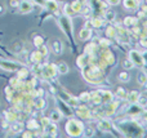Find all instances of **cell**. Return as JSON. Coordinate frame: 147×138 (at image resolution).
<instances>
[{"instance_id": "obj_35", "label": "cell", "mask_w": 147, "mask_h": 138, "mask_svg": "<svg viewBox=\"0 0 147 138\" xmlns=\"http://www.w3.org/2000/svg\"><path fill=\"white\" fill-rule=\"evenodd\" d=\"M106 36L109 39L116 38V27H115V26H112V25L107 26V28H106Z\"/></svg>"}, {"instance_id": "obj_30", "label": "cell", "mask_w": 147, "mask_h": 138, "mask_svg": "<svg viewBox=\"0 0 147 138\" xmlns=\"http://www.w3.org/2000/svg\"><path fill=\"white\" fill-rule=\"evenodd\" d=\"M57 66V71H58V74H61V75H65V74H67L69 72V66H67V63H65V62H58V63L56 65Z\"/></svg>"}, {"instance_id": "obj_17", "label": "cell", "mask_w": 147, "mask_h": 138, "mask_svg": "<svg viewBox=\"0 0 147 138\" xmlns=\"http://www.w3.org/2000/svg\"><path fill=\"white\" fill-rule=\"evenodd\" d=\"M3 115H4L5 120L9 121V123H13V121L18 120V115H17V111L16 110H7L3 112Z\"/></svg>"}, {"instance_id": "obj_36", "label": "cell", "mask_w": 147, "mask_h": 138, "mask_svg": "<svg viewBox=\"0 0 147 138\" xmlns=\"http://www.w3.org/2000/svg\"><path fill=\"white\" fill-rule=\"evenodd\" d=\"M21 84H22V80H20L17 76H16V77H12V79H10V81H9V85H10L12 88H14L16 90H20Z\"/></svg>"}, {"instance_id": "obj_1", "label": "cell", "mask_w": 147, "mask_h": 138, "mask_svg": "<svg viewBox=\"0 0 147 138\" xmlns=\"http://www.w3.org/2000/svg\"><path fill=\"white\" fill-rule=\"evenodd\" d=\"M116 129L124 137H145V129L134 120H120L116 124Z\"/></svg>"}, {"instance_id": "obj_53", "label": "cell", "mask_w": 147, "mask_h": 138, "mask_svg": "<svg viewBox=\"0 0 147 138\" xmlns=\"http://www.w3.org/2000/svg\"><path fill=\"white\" fill-rule=\"evenodd\" d=\"M141 116H142L143 120L147 121V110H143V111H142V114H141Z\"/></svg>"}, {"instance_id": "obj_52", "label": "cell", "mask_w": 147, "mask_h": 138, "mask_svg": "<svg viewBox=\"0 0 147 138\" xmlns=\"http://www.w3.org/2000/svg\"><path fill=\"white\" fill-rule=\"evenodd\" d=\"M106 3L109 5H117L120 3V0H106Z\"/></svg>"}, {"instance_id": "obj_7", "label": "cell", "mask_w": 147, "mask_h": 138, "mask_svg": "<svg viewBox=\"0 0 147 138\" xmlns=\"http://www.w3.org/2000/svg\"><path fill=\"white\" fill-rule=\"evenodd\" d=\"M102 108H103V115L105 118H110V116L115 115L117 111V108H119V103L116 102V101L112 100L111 102L106 103V105H102Z\"/></svg>"}, {"instance_id": "obj_40", "label": "cell", "mask_w": 147, "mask_h": 138, "mask_svg": "<svg viewBox=\"0 0 147 138\" xmlns=\"http://www.w3.org/2000/svg\"><path fill=\"white\" fill-rule=\"evenodd\" d=\"M116 94H117V97L120 98V100H127V96H128V92L124 89L123 87H119L116 89Z\"/></svg>"}, {"instance_id": "obj_8", "label": "cell", "mask_w": 147, "mask_h": 138, "mask_svg": "<svg viewBox=\"0 0 147 138\" xmlns=\"http://www.w3.org/2000/svg\"><path fill=\"white\" fill-rule=\"evenodd\" d=\"M75 112H76V115H78L80 119H83V120H89V119H92V110L85 105L76 106Z\"/></svg>"}, {"instance_id": "obj_39", "label": "cell", "mask_w": 147, "mask_h": 138, "mask_svg": "<svg viewBox=\"0 0 147 138\" xmlns=\"http://www.w3.org/2000/svg\"><path fill=\"white\" fill-rule=\"evenodd\" d=\"M137 103H138V105H140L142 108L147 107V96L141 94V93H140V97H138V100H137Z\"/></svg>"}, {"instance_id": "obj_14", "label": "cell", "mask_w": 147, "mask_h": 138, "mask_svg": "<svg viewBox=\"0 0 147 138\" xmlns=\"http://www.w3.org/2000/svg\"><path fill=\"white\" fill-rule=\"evenodd\" d=\"M0 67H3L7 71H17L20 69V66L17 63L10 62V61H4V59H0Z\"/></svg>"}, {"instance_id": "obj_15", "label": "cell", "mask_w": 147, "mask_h": 138, "mask_svg": "<svg viewBox=\"0 0 147 138\" xmlns=\"http://www.w3.org/2000/svg\"><path fill=\"white\" fill-rule=\"evenodd\" d=\"M44 58H45V57H44L39 50H36V52H32V53L30 54V58L28 59H30V62L34 65V63H43Z\"/></svg>"}, {"instance_id": "obj_27", "label": "cell", "mask_w": 147, "mask_h": 138, "mask_svg": "<svg viewBox=\"0 0 147 138\" xmlns=\"http://www.w3.org/2000/svg\"><path fill=\"white\" fill-rule=\"evenodd\" d=\"M45 8L47 10H49V12H57V9H58V3L56 1V0H45Z\"/></svg>"}, {"instance_id": "obj_50", "label": "cell", "mask_w": 147, "mask_h": 138, "mask_svg": "<svg viewBox=\"0 0 147 138\" xmlns=\"http://www.w3.org/2000/svg\"><path fill=\"white\" fill-rule=\"evenodd\" d=\"M140 41H141V45L145 46V48L147 49V34L143 36H140Z\"/></svg>"}, {"instance_id": "obj_28", "label": "cell", "mask_w": 147, "mask_h": 138, "mask_svg": "<svg viewBox=\"0 0 147 138\" xmlns=\"http://www.w3.org/2000/svg\"><path fill=\"white\" fill-rule=\"evenodd\" d=\"M12 125H10V131H12V133H21V132L23 131V124L21 123V121H18V120H16V121H13V123H10Z\"/></svg>"}, {"instance_id": "obj_26", "label": "cell", "mask_w": 147, "mask_h": 138, "mask_svg": "<svg viewBox=\"0 0 147 138\" xmlns=\"http://www.w3.org/2000/svg\"><path fill=\"white\" fill-rule=\"evenodd\" d=\"M97 50H98V45L96 43H88V45L84 48V53L85 54H96Z\"/></svg>"}, {"instance_id": "obj_25", "label": "cell", "mask_w": 147, "mask_h": 138, "mask_svg": "<svg viewBox=\"0 0 147 138\" xmlns=\"http://www.w3.org/2000/svg\"><path fill=\"white\" fill-rule=\"evenodd\" d=\"M90 38H92V30H89V28H86V27H84L83 30L79 32V39L83 41L89 40Z\"/></svg>"}, {"instance_id": "obj_43", "label": "cell", "mask_w": 147, "mask_h": 138, "mask_svg": "<svg viewBox=\"0 0 147 138\" xmlns=\"http://www.w3.org/2000/svg\"><path fill=\"white\" fill-rule=\"evenodd\" d=\"M119 80L121 83H128L130 80V76H129V74H128L127 71H123V72H120L119 74Z\"/></svg>"}, {"instance_id": "obj_23", "label": "cell", "mask_w": 147, "mask_h": 138, "mask_svg": "<svg viewBox=\"0 0 147 138\" xmlns=\"http://www.w3.org/2000/svg\"><path fill=\"white\" fill-rule=\"evenodd\" d=\"M115 17H116V14H115L114 10H109V9H107L106 12L103 13V15H102L105 22H110V23L115 22Z\"/></svg>"}, {"instance_id": "obj_9", "label": "cell", "mask_w": 147, "mask_h": 138, "mask_svg": "<svg viewBox=\"0 0 147 138\" xmlns=\"http://www.w3.org/2000/svg\"><path fill=\"white\" fill-rule=\"evenodd\" d=\"M97 128H98L101 132H103V133H109V132L112 131L114 124H112L107 118H99L98 121H97Z\"/></svg>"}, {"instance_id": "obj_33", "label": "cell", "mask_w": 147, "mask_h": 138, "mask_svg": "<svg viewBox=\"0 0 147 138\" xmlns=\"http://www.w3.org/2000/svg\"><path fill=\"white\" fill-rule=\"evenodd\" d=\"M138 97H140V93H138L137 90H133V92L128 93V96H127V101H128L129 103H137Z\"/></svg>"}, {"instance_id": "obj_4", "label": "cell", "mask_w": 147, "mask_h": 138, "mask_svg": "<svg viewBox=\"0 0 147 138\" xmlns=\"http://www.w3.org/2000/svg\"><path fill=\"white\" fill-rule=\"evenodd\" d=\"M57 66L54 63H45L40 66V71L36 76H39L43 80H49L52 77H54L57 75Z\"/></svg>"}, {"instance_id": "obj_34", "label": "cell", "mask_w": 147, "mask_h": 138, "mask_svg": "<svg viewBox=\"0 0 147 138\" xmlns=\"http://www.w3.org/2000/svg\"><path fill=\"white\" fill-rule=\"evenodd\" d=\"M28 74H30V71H28L27 69H25V67H20V69L17 70V77L20 80H25L26 77L28 76Z\"/></svg>"}, {"instance_id": "obj_24", "label": "cell", "mask_w": 147, "mask_h": 138, "mask_svg": "<svg viewBox=\"0 0 147 138\" xmlns=\"http://www.w3.org/2000/svg\"><path fill=\"white\" fill-rule=\"evenodd\" d=\"M52 49H53V52L56 54H62V52H63V44H62V41L54 40L52 43Z\"/></svg>"}, {"instance_id": "obj_51", "label": "cell", "mask_w": 147, "mask_h": 138, "mask_svg": "<svg viewBox=\"0 0 147 138\" xmlns=\"http://www.w3.org/2000/svg\"><path fill=\"white\" fill-rule=\"evenodd\" d=\"M9 5L12 8H18L20 7V0H9Z\"/></svg>"}, {"instance_id": "obj_13", "label": "cell", "mask_w": 147, "mask_h": 138, "mask_svg": "<svg viewBox=\"0 0 147 138\" xmlns=\"http://www.w3.org/2000/svg\"><path fill=\"white\" fill-rule=\"evenodd\" d=\"M20 10L21 13H23V14H27V13H31L32 12V8H34V4L30 1V0H22V1L20 3Z\"/></svg>"}, {"instance_id": "obj_46", "label": "cell", "mask_w": 147, "mask_h": 138, "mask_svg": "<svg viewBox=\"0 0 147 138\" xmlns=\"http://www.w3.org/2000/svg\"><path fill=\"white\" fill-rule=\"evenodd\" d=\"M34 44H35L36 46L43 45V44H44V38H43V36H40V35H36L35 38H34Z\"/></svg>"}, {"instance_id": "obj_47", "label": "cell", "mask_w": 147, "mask_h": 138, "mask_svg": "<svg viewBox=\"0 0 147 138\" xmlns=\"http://www.w3.org/2000/svg\"><path fill=\"white\" fill-rule=\"evenodd\" d=\"M85 133V137H93L94 134V129L92 128V127H88V128H84V132L83 134Z\"/></svg>"}, {"instance_id": "obj_37", "label": "cell", "mask_w": 147, "mask_h": 138, "mask_svg": "<svg viewBox=\"0 0 147 138\" xmlns=\"http://www.w3.org/2000/svg\"><path fill=\"white\" fill-rule=\"evenodd\" d=\"M61 118H62V114H61V111L59 110H56V111H53V112L51 114V121H53V123H58L59 120H61Z\"/></svg>"}, {"instance_id": "obj_29", "label": "cell", "mask_w": 147, "mask_h": 138, "mask_svg": "<svg viewBox=\"0 0 147 138\" xmlns=\"http://www.w3.org/2000/svg\"><path fill=\"white\" fill-rule=\"evenodd\" d=\"M123 4H124V7L127 8V9L136 10L138 8V5H140V3H138L137 0H124V1H123Z\"/></svg>"}, {"instance_id": "obj_3", "label": "cell", "mask_w": 147, "mask_h": 138, "mask_svg": "<svg viewBox=\"0 0 147 138\" xmlns=\"http://www.w3.org/2000/svg\"><path fill=\"white\" fill-rule=\"evenodd\" d=\"M84 124L81 123L80 120H78V119H74V118H70V120L66 123V127H65V129H66L67 134H69L70 137H80L83 136V132H84Z\"/></svg>"}, {"instance_id": "obj_54", "label": "cell", "mask_w": 147, "mask_h": 138, "mask_svg": "<svg viewBox=\"0 0 147 138\" xmlns=\"http://www.w3.org/2000/svg\"><path fill=\"white\" fill-rule=\"evenodd\" d=\"M142 56H143V61H145V66H147V50L143 52Z\"/></svg>"}, {"instance_id": "obj_38", "label": "cell", "mask_w": 147, "mask_h": 138, "mask_svg": "<svg viewBox=\"0 0 147 138\" xmlns=\"http://www.w3.org/2000/svg\"><path fill=\"white\" fill-rule=\"evenodd\" d=\"M110 45H111V39H109V38L99 39V41H98V46H99V48H109Z\"/></svg>"}, {"instance_id": "obj_11", "label": "cell", "mask_w": 147, "mask_h": 138, "mask_svg": "<svg viewBox=\"0 0 147 138\" xmlns=\"http://www.w3.org/2000/svg\"><path fill=\"white\" fill-rule=\"evenodd\" d=\"M142 107H141L138 103H130L129 107L127 108V112H125V115L130 116V118H133V116H138L142 114Z\"/></svg>"}, {"instance_id": "obj_49", "label": "cell", "mask_w": 147, "mask_h": 138, "mask_svg": "<svg viewBox=\"0 0 147 138\" xmlns=\"http://www.w3.org/2000/svg\"><path fill=\"white\" fill-rule=\"evenodd\" d=\"M51 124V119H47V118H41L40 120V125L43 127V128H47V127Z\"/></svg>"}, {"instance_id": "obj_21", "label": "cell", "mask_w": 147, "mask_h": 138, "mask_svg": "<svg viewBox=\"0 0 147 138\" xmlns=\"http://www.w3.org/2000/svg\"><path fill=\"white\" fill-rule=\"evenodd\" d=\"M99 93H101L102 103H103V105H106V103L111 102V101L114 100V94H112L111 92H109V90H99Z\"/></svg>"}, {"instance_id": "obj_6", "label": "cell", "mask_w": 147, "mask_h": 138, "mask_svg": "<svg viewBox=\"0 0 147 138\" xmlns=\"http://www.w3.org/2000/svg\"><path fill=\"white\" fill-rule=\"evenodd\" d=\"M128 58L130 59V61L133 62V65L137 67H140V69H142V67H145V61H143V56L141 52L138 50H130L129 52V57Z\"/></svg>"}, {"instance_id": "obj_5", "label": "cell", "mask_w": 147, "mask_h": 138, "mask_svg": "<svg viewBox=\"0 0 147 138\" xmlns=\"http://www.w3.org/2000/svg\"><path fill=\"white\" fill-rule=\"evenodd\" d=\"M58 25L62 28L65 34L70 38V41H72V23H71V17L63 14L58 17Z\"/></svg>"}, {"instance_id": "obj_10", "label": "cell", "mask_w": 147, "mask_h": 138, "mask_svg": "<svg viewBox=\"0 0 147 138\" xmlns=\"http://www.w3.org/2000/svg\"><path fill=\"white\" fill-rule=\"evenodd\" d=\"M57 103H58V110L61 111L62 115L67 116V118H71L72 116V110H71V106L69 105L67 102H65L62 98L57 97Z\"/></svg>"}, {"instance_id": "obj_18", "label": "cell", "mask_w": 147, "mask_h": 138, "mask_svg": "<svg viewBox=\"0 0 147 138\" xmlns=\"http://www.w3.org/2000/svg\"><path fill=\"white\" fill-rule=\"evenodd\" d=\"M90 102L93 103L94 106L103 105V103H102V97H101V93H99V90H96V92H92L90 93Z\"/></svg>"}, {"instance_id": "obj_16", "label": "cell", "mask_w": 147, "mask_h": 138, "mask_svg": "<svg viewBox=\"0 0 147 138\" xmlns=\"http://www.w3.org/2000/svg\"><path fill=\"white\" fill-rule=\"evenodd\" d=\"M44 133L49 137H57V133H58V127L56 125V123L49 124L47 128H44Z\"/></svg>"}, {"instance_id": "obj_32", "label": "cell", "mask_w": 147, "mask_h": 138, "mask_svg": "<svg viewBox=\"0 0 147 138\" xmlns=\"http://www.w3.org/2000/svg\"><path fill=\"white\" fill-rule=\"evenodd\" d=\"M137 81L140 85H146L147 84V72L146 71H140L137 74Z\"/></svg>"}, {"instance_id": "obj_48", "label": "cell", "mask_w": 147, "mask_h": 138, "mask_svg": "<svg viewBox=\"0 0 147 138\" xmlns=\"http://www.w3.org/2000/svg\"><path fill=\"white\" fill-rule=\"evenodd\" d=\"M38 50L40 52V53L43 54L44 57H45V56H48V48H47V46L44 45V44H43V45H40V46H38Z\"/></svg>"}, {"instance_id": "obj_45", "label": "cell", "mask_w": 147, "mask_h": 138, "mask_svg": "<svg viewBox=\"0 0 147 138\" xmlns=\"http://www.w3.org/2000/svg\"><path fill=\"white\" fill-rule=\"evenodd\" d=\"M123 67H124L125 70H130V69H133V67H134V65H133V62L130 61L129 58H127V59H124V61H123Z\"/></svg>"}, {"instance_id": "obj_19", "label": "cell", "mask_w": 147, "mask_h": 138, "mask_svg": "<svg viewBox=\"0 0 147 138\" xmlns=\"http://www.w3.org/2000/svg\"><path fill=\"white\" fill-rule=\"evenodd\" d=\"M45 106H47V102L43 97H40V96L34 97V108H36V110H43Z\"/></svg>"}, {"instance_id": "obj_56", "label": "cell", "mask_w": 147, "mask_h": 138, "mask_svg": "<svg viewBox=\"0 0 147 138\" xmlns=\"http://www.w3.org/2000/svg\"><path fill=\"white\" fill-rule=\"evenodd\" d=\"M137 1H138V3H141V1H143V0H137Z\"/></svg>"}, {"instance_id": "obj_57", "label": "cell", "mask_w": 147, "mask_h": 138, "mask_svg": "<svg viewBox=\"0 0 147 138\" xmlns=\"http://www.w3.org/2000/svg\"><path fill=\"white\" fill-rule=\"evenodd\" d=\"M146 87H147V84H146Z\"/></svg>"}, {"instance_id": "obj_42", "label": "cell", "mask_w": 147, "mask_h": 138, "mask_svg": "<svg viewBox=\"0 0 147 138\" xmlns=\"http://www.w3.org/2000/svg\"><path fill=\"white\" fill-rule=\"evenodd\" d=\"M71 7H72V9L75 10L76 13H80L81 12V8H83V3L79 1V0H76V1L71 3Z\"/></svg>"}, {"instance_id": "obj_55", "label": "cell", "mask_w": 147, "mask_h": 138, "mask_svg": "<svg viewBox=\"0 0 147 138\" xmlns=\"http://www.w3.org/2000/svg\"><path fill=\"white\" fill-rule=\"evenodd\" d=\"M1 10H3V7H1V5H0V12H1Z\"/></svg>"}, {"instance_id": "obj_31", "label": "cell", "mask_w": 147, "mask_h": 138, "mask_svg": "<svg viewBox=\"0 0 147 138\" xmlns=\"http://www.w3.org/2000/svg\"><path fill=\"white\" fill-rule=\"evenodd\" d=\"M26 127H27V129H30V131H38V129L40 128V123H39L36 119H31V120L27 121Z\"/></svg>"}, {"instance_id": "obj_44", "label": "cell", "mask_w": 147, "mask_h": 138, "mask_svg": "<svg viewBox=\"0 0 147 138\" xmlns=\"http://www.w3.org/2000/svg\"><path fill=\"white\" fill-rule=\"evenodd\" d=\"M79 101H81V102H85V103L90 102V93H88V92L81 93L80 97H79Z\"/></svg>"}, {"instance_id": "obj_2", "label": "cell", "mask_w": 147, "mask_h": 138, "mask_svg": "<svg viewBox=\"0 0 147 138\" xmlns=\"http://www.w3.org/2000/svg\"><path fill=\"white\" fill-rule=\"evenodd\" d=\"M83 76L90 84H101L105 81V74L97 65L90 63L83 69Z\"/></svg>"}, {"instance_id": "obj_41", "label": "cell", "mask_w": 147, "mask_h": 138, "mask_svg": "<svg viewBox=\"0 0 147 138\" xmlns=\"http://www.w3.org/2000/svg\"><path fill=\"white\" fill-rule=\"evenodd\" d=\"M63 10H65V14H66V15H69V17H72V15L78 14V13H76V12H75V10H74V9H72L71 4H66V5H65Z\"/></svg>"}, {"instance_id": "obj_20", "label": "cell", "mask_w": 147, "mask_h": 138, "mask_svg": "<svg viewBox=\"0 0 147 138\" xmlns=\"http://www.w3.org/2000/svg\"><path fill=\"white\" fill-rule=\"evenodd\" d=\"M138 22H140V20H138V18L129 15V17H125L124 18V23H123V25H124V27H127V28H132L133 26L138 25Z\"/></svg>"}, {"instance_id": "obj_22", "label": "cell", "mask_w": 147, "mask_h": 138, "mask_svg": "<svg viewBox=\"0 0 147 138\" xmlns=\"http://www.w3.org/2000/svg\"><path fill=\"white\" fill-rule=\"evenodd\" d=\"M90 23H92V26H93V28H101L102 26H103L105 21L101 15H94L90 20Z\"/></svg>"}, {"instance_id": "obj_12", "label": "cell", "mask_w": 147, "mask_h": 138, "mask_svg": "<svg viewBox=\"0 0 147 138\" xmlns=\"http://www.w3.org/2000/svg\"><path fill=\"white\" fill-rule=\"evenodd\" d=\"M92 63V56L90 54H81V56L78 57V59H76V65H78L79 67H81V69H84L85 66H88V65Z\"/></svg>"}]
</instances>
